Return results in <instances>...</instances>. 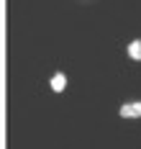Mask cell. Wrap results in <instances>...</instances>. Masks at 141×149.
Instances as JSON below:
<instances>
[{"mask_svg":"<svg viewBox=\"0 0 141 149\" xmlns=\"http://www.w3.org/2000/svg\"><path fill=\"white\" fill-rule=\"evenodd\" d=\"M64 88H67V77H64L62 72H57L51 77V90H54V93H62Z\"/></svg>","mask_w":141,"mask_h":149,"instance_id":"obj_2","label":"cell"},{"mask_svg":"<svg viewBox=\"0 0 141 149\" xmlns=\"http://www.w3.org/2000/svg\"><path fill=\"white\" fill-rule=\"evenodd\" d=\"M128 57H131V59H136V62L141 59V41H139V39L128 44Z\"/></svg>","mask_w":141,"mask_h":149,"instance_id":"obj_3","label":"cell"},{"mask_svg":"<svg viewBox=\"0 0 141 149\" xmlns=\"http://www.w3.org/2000/svg\"><path fill=\"white\" fill-rule=\"evenodd\" d=\"M121 116H123V118H136V116H141V103H126V105H121Z\"/></svg>","mask_w":141,"mask_h":149,"instance_id":"obj_1","label":"cell"}]
</instances>
